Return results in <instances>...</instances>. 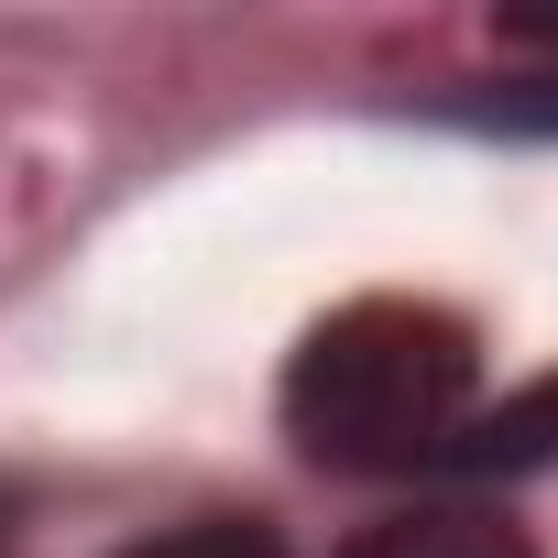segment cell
<instances>
[{
	"label": "cell",
	"mask_w": 558,
	"mask_h": 558,
	"mask_svg": "<svg viewBox=\"0 0 558 558\" xmlns=\"http://www.w3.org/2000/svg\"><path fill=\"white\" fill-rule=\"evenodd\" d=\"M471 329L416 296H362L286 362V427L329 471H416L471 427Z\"/></svg>",
	"instance_id": "obj_1"
},
{
	"label": "cell",
	"mask_w": 558,
	"mask_h": 558,
	"mask_svg": "<svg viewBox=\"0 0 558 558\" xmlns=\"http://www.w3.org/2000/svg\"><path fill=\"white\" fill-rule=\"evenodd\" d=\"M351 558H536L514 514L493 504H416V514H384L351 536Z\"/></svg>",
	"instance_id": "obj_2"
},
{
	"label": "cell",
	"mask_w": 558,
	"mask_h": 558,
	"mask_svg": "<svg viewBox=\"0 0 558 558\" xmlns=\"http://www.w3.org/2000/svg\"><path fill=\"white\" fill-rule=\"evenodd\" d=\"M547 449H558V384L514 395V405L482 416V427H460L438 460H449V471H525V460H547Z\"/></svg>",
	"instance_id": "obj_3"
},
{
	"label": "cell",
	"mask_w": 558,
	"mask_h": 558,
	"mask_svg": "<svg viewBox=\"0 0 558 558\" xmlns=\"http://www.w3.org/2000/svg\"><path fill=\"white\" fill-rule=\"evenodd\" d=\"M121 558H286V536H274L263 514H197V525H165Z\"/></svg>",
	"instance_id": "obj_4"
},
{
	"label": "cell",
	"mask_w": 558,
	"mask_h": 558,
	"mask_svg": "<svg viewBox=\"0 0 558 558\" xmlns=\"http://www.w3.org/2000/svg\"><path fill=\"white\" fill-rule=\"evenodd\" d=\"M460 121H482V132H558V66H525V77L460 99Z\"/></svg>",
	"instance_id": "obj_5"
}]
</instances>
